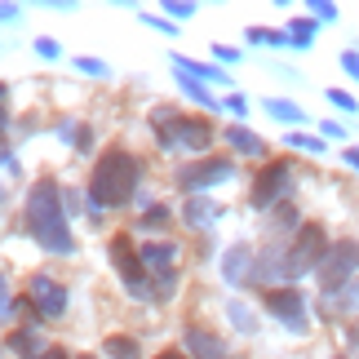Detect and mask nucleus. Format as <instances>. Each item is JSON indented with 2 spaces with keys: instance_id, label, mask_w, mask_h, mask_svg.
Masks as SVG:
<instances>
[{
  "instance_id": "1",
  "label": "nucleus",
  "mask_w": 359,
  "mask_h": 359,
  "mask_svg": "<svg viewBox=\"0 0 359 359\" xmlns=\"http://www.w3.org/2000/svg\"><path fill=\"white\" fill-rule=\"evenodd\" d=\"M27 231H32L36 244L49 248V253H72L76 248L72 231H67V217H62V191H58V182H49V177H40L32 187V196H27Z\"/></svg>"
},
{
  "instance_id": "2",
  "label": "nucleus",
  "mask_w": 359,
  "mask_h": 359,
  "mask_svg": "<svg viewBox=\"0 0 359 359\" xmlns=\"http://www.w3.org/2000/svg\"><path fill=\"white\" fill-rule=\"evenodd\" d=\"M137 177H142V164H137V156L111 147L98 164H93V177H89V200H93V209H116V204H129L133 191H137Z\"/></svg>"
},
{
  "instance_id": "3",
  "label": "nucleus",
  "mask_w": 359,
  "mask_h": 359,
  "mask_svg": "<svg viewBox=\"0 0 359 359\" xmlns=\"http://www.w3.org/2000/svg\"><path fill=\"white\" fill-rule=\"evenodd\" d=\"M324 248H328L324 226H302V231H297V240L280 253V275L297 280V275L315 271V266H320V257H324Z\"/></svg>"
},
{
  "instance_id": "4",
  "label": "nucleus",
  "mask_w": 359,
  "mask_h": 359,
  "mask_svg": "<svg viewBox=\"0 0 359 359\" xmlns=\"http://www.w3.org/2000/svg\"><path fill=\"white\" fill-rule=\"evenodd\" d=\"M355 266H359V244L355 240H341V244H333V248H324V257H320V266H315V275H320V284L333 293V288H341L355 275Z\"/></svg>"
},
{
  "instance_id": "5",
  "label": "nucleus",
  "mask_w": 359,
  "mask_h": 359,
  "mask_svg": "<svg viewBox=\"0 0 359 359\" xmlns=\"http://www.w3.org/2000/svg\"><path fill=\"white\" fill-rule=\"evenodd\" d=\"M288 191H293V164L275 160L271 169L257 173V182H253V204H257V209H271V204L288 200Z\"/></svg>"
},
{
  "instance_id": "6",
  "label": "nucleus",
  "mask_w": 359,
  "mask_h": 359,
  "mask_svg": "<svg viewBox=\"0 0 359 359\" xmlns=\"http://www.w3.org/2000/svg\"><path fill=\"white\" fill-rule=\"evenodd\" d=\"M262 302H266V311L275 320H284L288 328H297V333L306 328V302H302V293H293V288H271Z\"/></svg>"
},
{
  "instance_id": "7",
  "label": "nucleus",
  "mask_w": 359,
  "mask_h": 359,
  "mask_svg": "<svg viewBox=\"0 0 359 359\" xmlns=\"http://www.w3.org/2000/svg\"><path fill=\"white\" fill-rule=\"evenodd\" d=\"M111 262H116L120 280L129 284L133 293H147V271H142V262H137V248L129 244V236H116L111 240Z\"/></svg>"
},
{
  "instance_id": "8",
  "label": "nucleus",
  "mask_w": 359,
  "mask_h": 359,
  "mask_svg": "<svg viewBox=\"0 0 359 359\" xmlns=\"http://www.w3.org/2000/svg\"><path fill=\"white\" fill-rule=\"evenodd\" d=\"M27 302H32V306L45 315V320H58V315L67 311V288L53 284L49 275H36L32 288H27Z\"/></svg>"
},
{
  "instance_id": "9",
  "label": "nucleus",
  "mask_w": 359,
  "mask_h": 359,
  "mask_svg": "<svg viewBox=\"0 0 359 359\" xmlns=\"http://www.w3.org/2000/svg\"><path fill=\"white\" fill-rule=\"evenodd\" d=\"M231 173H236V169H231L226 160H209V164H191V169H182V177H177V182H182L187 191H200V187L226 182Z\"/></svg>"
},
{
  "instance_id": "10",
  "label": "nucleus",
  "mask_w": 359,
  "mask_h": 359,
  "mask_svg": "<svg viewBox=\"0 0 359 359\" xmlns=\"http://www.w3.org/2000/svg\"><path fill=\"white\" fill-rule=\"evenodd\" d=\"M187 351L196 359H231L226 341L213 337V333H204V328H187Z\"/></svg>"
},
{
  "instance_id": "11",
  "label": "nucleus",
  "mask_w": 359,
  "mask_h": 359,
  "mask_svg": "<svg viewBox=\"0 0 359 359\" xmlns=\"http://www.w3.org/2000/svg\"><path fill=\"white\" fill-rule=\"evenodd\" d=\"M137 262H142V271H156V275H169L173 262H177V244H147L142 253H137Z\"/></svg>"
},
{
  "instance_id": "12",
  "label": "nucleus",
  "mask_w": 359,
  "mask_h": 359,
  "mask_svg": "<svg viewBox=\"0 0 359 359\" xmlns=\"http://www.w3.org/2000/svg\"><path fill=\"white\" fill-rule=\"evenodd\" d=\"M173 142H182V147H191V151H204L213 142V129L204 120H177V129H173Z\"/></svg>"
},
{
  "instance_id": "13",
  "label": "nucleus",
  "mask_w": 359,
  "mask_h": 359,
  "mask_svg": "<svg viewBox=\"0 0 359 359\" xmlns=\"http://www.w3.org/2000/svg\"><path fill=\"white\" fill-rule=\"evenodd\" d=\"M9 346L13 351H18L22 359H40V355H45L49 346H45V341H40V333H36V328H18V333H13L9 337Z\"/></svg>"
},
{
  "instance_id": "14",
  "label": "nucleus",
  "mask_w": 359,
  "mask_h": 359,
  "mask_svg": "<svg viewBox=\"0 0 359 359\" xmlns=\"http://www.w3.org/2000/svg\"><path fill=\"white\" fill-rule=\"evenodd\" d=\"M226 137H231V147H236V151H244V156H262V151H266V142H262L257 133H248L244 124H231Z\"/></svg>"
},
{
  "instance_id": "15",
  "label": "nucleus",
  "mask_w": 359,
  "mask_h": 359,
  "mask_svg": "<svg viewBox=\"0 0 359 359\" xmlns=\"http://www.w3.org/2000/svg\"><path fill=\"white\" fill-rule=\"evenodd\" d=\"M177 120H182V116H177L173 107H156V111H151V124H156V137H160L164 147H173V129H177Z\"/></svg>"
},
{
  "instance_id": "16",
  "label": "nucleus",
  "mask_w": 359,
  "mask_h": 359,
  "mask_svg": "<svg viewBox=\"0 0 359 359\" xmlns=\"http://www.w3.org/2000/svg\"><path fill=\"white\" fill-rule=\"evenodd\" d=\"M248 257H253L248 248H231V253H226V280L231 284H244L248 280Z\"/></svg>"
},
{
  "instance_id": "17",
  "label": "nucleus",
  "mask_w": 359,
  "mask_h": 359,
  "mask_svg": "<svg viewBox=\"0 0 359 359\" xmlns=\"http://www.w3.org/2000/svg\"><path fill=\"white\" fill-rule=\"evenodd\" d=\"M107 355H111V359H137L142 351H137V341H133V337L116 333V337H107Z\"/></svg>"
},
{
  "instance_id": "18",
  "label": "nucleus",
  "mask_w": 359,
  "mask_h": 359,
  "mask_svg": "<svg viewBox=\"0 0 359 359\" xmlns=\"http://www.w3.org/2000/svg\"><path fill=\"white\" fill-rule=\"evenodd\" d=\"M213 217H217V209H213L209 200H196V196H191V204H187V222L191 226H204V222H213Z\"/></svg>"
},
{
  "instance_id": "19",
  "label": "nucleus",
  "mask_w": 359,
  "mask_h": 359,
  "mask_svg": "<svg viewBox=\"0 0 359 359\" xmlns=\"http://www.w3.org/2000/svg\"><path fill=\"white\" fill-rule=\"evenodd\" d=\"M164 222H169V209H164V204H156V209L142 213V231H156V226H164Z\"/></svg>"
},
{
  "instance_id": "20",
  "label": "nucleus",
  "mask_w": 359,
  "mask_h": 359,
  "mask_svg": "<svg viewBox=\"0 0 359 359\" xmlns=\"http://www.w3.org/2000/svg\"><path fill=\"white\" fill-rule=\"evenodd\" d=\"M266 111H271V116H280V120H302V111H297L293 102H266Z\"/></svg>"
},
{
  "instance_id": "21",
  "label": "nucleus",
  "mask_w": 359,
  "mask_h": 359,
  "mask_svg": "<svg viewBox=\"0 0 359 359\" xmlns=\"http://www.w3.org/2000/svg\"><path fill=\"white\" fill-rule=\"evenodd\" d=\"M13 315V297H9V280L0 275V320H9Z\"/></svg>"
},
{
  "instance_id": "22",
  "label": "nucleus",
  "mask_w": 359,
  "mask_h": 359,
  "mask_svg": "<svg viewBox=\"0 0 359 359\" xmlns=\"http://www.w3.org/2000/svg\"><path fill=\"white\" fill-rule=\"evenodd\" d=\"M9 177H13V156H9V151H0V196H5Z\"/></svg>"
},
{
  "instance_id": "23",
  "label": "nucleus",
  "mask_w": 359,
  "mask_h": 359,
  "mask_svg": "<svg viewBox=\"0 0 359 359\" xmlns=\"http://www.w3.org/2000/svg\"><path fill=\"white\" fill-rule=\"evenodd\" d=\"M328 98H333V102L341 107V111H355V98H351V93H341V89H333V93H328Z\"/></svg>"
},
{
  "instance_id": "24",
  "label": "nucleus",
  "mask_w": 359,
  "mask_h": 359,
  "mask_svg": "<svg viewBox=\"0 0 359 359\" xmlns=\"http://www.w3.org/2000/svg\"><path fill=\"white\" fill-rule=\"evenodd\" d=\"M293 40L297 45H311V22H293Z\"/></svg>"
},
{
  "instance_id": "25",
  "label": "nucleus",
  "mask_w": 359,
  "mask_h": 359,
  "mask_svg": "<svg viewBox=\"0 0 359 359\" xmlns=\"http://www.w3.org/2000/svg\"><path fill=\"white\" fill-rule=\"evenodd\" d=\"M288 142H293V147H306V151H320V142H315V137H306V133H293Z\"/></svg>"
},
{
  "instance_id": "26",
  "label": "nucleus",
  "mask_w": 359,
  "mask_h": 359,
  "mask_svg": "<svg viewBox=\"0 0 359 359\" xmlns=\"http://www.w3.org/2000/svg\"><path fill=\"white\" fill-rule=\"evenodd\" d=\"M36 49L45 53V58H58V45H53V40H36Z\"/></svg>"
},
{
  "instance_id": "27",
  "label": "nucleus",
  "mask_w": 359,
  "mask_h": 359,
  "mask_svg": "<svg viewBox=\"0 0 359 359\" xmlns=\"http://www.w3.org/2000/svg\"><path fill=\"white\" fill-rule=\"evenodd\" d=\"M5 18H18V9H13V5H0V22H5Z\"/></svg>"
},
{
  "instance_id": "28",
  "label": "nucleus",
  "mask_w": 359,
  "mask_h": 359,
  "mask_svg": "<svg viewBox=\"0 0 359 359\" xmlns=\"http://www.w3.org/2000/svg\"><path fill=\"white\" fill-rule=\"evenodd\" d=\"M40 359H72V355H67V351H53V346H49V351L40 355Z\"/></svg>"
},
{
  "instance_id": "29",
  "label": "nucleus",
  "mask_w": 359,
  "mask_h": 359,
  "mask_svg": "<svg viewBox=\"0 0 359 359\" xmlns=\"http://www.w3.org/2000/svg\"><path fill=\"white\" fill-rule=\"evenodd\" d=\"M346 160H351V164H355V169H359V147H355V151H346Z\"/></svg>"
},
{
  "instance_id": "30",
  "label": "nucleus",
  "mask_w": 359,
  "mask_h": 359,
  "mask_svg": "<svg viewBox=\"0 0 359 359\" xmlns=\"http://www.w3.org/2000/svg\"><path fill=\"white\" fill-rule=\"evenodd\" d=\"M156 359H187V355H177V351H164V355H156Z\"/></svg>"
},
{
  "instance_id": "31",
  "label": "nucleus",
  "mask_w": 359,
  "mask_h": 359,
  "mask_svg": "<svg viewBox=\"0 0 359 359\" xmlns=\"http://www.w3.org/2000/svg\"><path fill=\"white\" fill-rule=\"evenodd\" d=\"M0 98H5V85H0Z\"/></svg>"
},
{
  "instance_id": "32",
  "label": "nucleus",
  "mask_w": 359,
  "mask_h": 359,
  "mask_svg": "<svg viewBox=\"0 0 359 359\" xmlns=\"http://www.w3.org/2000/svg\"><path fill=\"white\" fill-rule=\"evenodd\" d=\"M0 124H5V116H0Z\"/></svg>"
},
{
  "instance_id": "33",
  "label": "nucleus",
  "mask_w": 359,
  "mask_h": 359,
  "mask_svg": "<svg viewBox=\"0 0 359 359\" xmlns=\"http://www.w3.org/2000/svg\"><path fill=\"white\" fill-rule=\"evenodd\" d=\"M85 359H93V355H85Z\"/></svg>"
}]
</instances>
